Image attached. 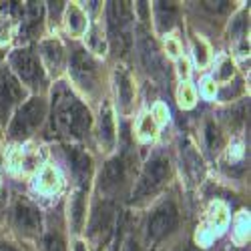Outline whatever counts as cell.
I'll list each match as a JSON object with an SVG mask.
<instances>
[{"label": "cell", "instance_id": "obj_1", "mask_svg": "<svg viewBox=\"0 0 251 251\" xmlns=\"http://www.w3.org/2000/svg\"><path fill=\"white\" fill-rule=\"evenodd\" d=\"M54 127L69 137H82L91 127V113L69 89L60 87L54 93Z\"/></svg>", "mask_w": 251, "mask_h": 251}, {"label": "cell", "instance_id": "obj_2", "mask_svg": "<svg viewBox=\"0 0 251 251\" xmlns=\"http://www.w3.org/2000/svg\"><path fill=\"white\" fill-rule=\"evenodd\" d=\"M109 30L119 50H127L133 45V14L129 2H109Z\"/></svg>", "mask_w": 251, "mask_h": 251}, {"label": "cell", "instance_id": "obj_3", "mask_svg": "<svg viewBox=\"0 0 251 251\" xmlns=\"http://www.w3.org/2000/svg\"><path fill=\"white\" fill-rule=\"evenodd\" d=\"M45 102L40 100V99H30L28 102H25L23 107L18 109L16 117L12 119V125H10V137L12 139H26L30 137L38 127H40V123H43L45 119Z\"/></svg>", "mask_w": 251, "mask_h": 251}, {"label": "cell", "instance_id": "obj_4", "mask_svg": "<svg viewBox=\"0 0 251 251\" xmlns=\"http://www.w3.org/2000/svg\"><path fill=\"white\" fill-rule=\"evenodd\" d=\"M167 177H169V163H167L163 157L151 159L147 165H145V169L141 173V179L137 183L135 195L137 197H143V195L155 193L159 187L167 181Z\"/></svg>", "mask_w": 251, "mask_h": 251}, {"label": "cell", "instance_id": "obj_5", "mask_svg": "<svg viewBox=\"0 0 251 251\" xmlns=\"http://www.w3.org/2000/svg\"><path fill=\"white\" fill-rule=\"evenodd\" d=\"M10 65L16 71V75L28 85H43L45 82V71L40 67L38 58L30 50H16L10 56Z\"/></svg>", "mask_w": 251, "mask_h": 251}, {"label": "cell", "instance_id": "obj_6", "mask_svg": "<svg viewBox=\"0 0 251 251\" xmlns=\"http://www.w3.org/2000/svg\"><path fill=\"white\" fill-rule=\"evenodd\" d=\"M71 75L85 91H93L97 85V62L87 50H75L71 58Z\"/></svg>", "mask_w": 251, "mask_h": 251}, {"label": "cell", "instance_id": "obj_7", "mask_svg": "<svg viewBox=\"0 0 251 251\" xmlns=\"http://www.w3.org/2000/svg\"><path fill=\"white\" fill-rule=\"evenodd\" d=\"M177 225V209L171 203L161 205L157 211L149 217L147 223V239L151 243H157L159 239H163L171 229Z\"/></svg>", "mask_w": 251, "mask_h": 251}, {"label": "cell", "instance_id": "obj_8", "mask_svg": "<svg viewBox=\"0 0 251 251\" xmlns=\"http://www.w3.org/2000/svg\"><path fill=\"white\" fill-rule=\"evenodd\" d=\"M137 45H139V52H141V60L145 69H147L153 76L163 78L165 76V69H163V62L161 56L157 52V47L153 43V38L149 36V32L145 28H139V38H137Z\"/></svg>", "mask_w": 251, "mask_h": 251}, {"label": "cell", "instance_id": "obj_9", "mask_svg": "<svg viewBox=\"0 0 251 251\" xmlns=\"http://www.w3.org/2000/svg\"><path fill=\"white\" fill-rule=\"evenodd\" d=\"M113 225H115V207L111 203H102L91 219V227H89L91 239L97 243L107 241V237L113 231Z\"/></svg>", "mask_w": 251, "mask_h": 251}, {"label": "cell", "instance_id": "obj_10", "mask_svg": "<svg viewBox=\"0 0 251 251\" xmlns=\"http://www.w3.org/2000/svg\"><path fill=\"white\" fill-rule=\"evenodd\" d=\"M23 89L10 71H0V119H6L10 109L23 99Z\"/></svg>", "mask_w": 251, "mask_h": 251}, {"label": "cell", "instance_id": "obj_11", "mask_svg": "<svg viewBox=\"0 0 251 251\" xmlns=\"http://www.w3.org/2000/svg\"><path fill=\"white\" fill-rule=\"evenodd\" d=\"M40 211L26 203V201H18L16 207H14V225L20 233L25 235H36L40 231Z\"/></svg>", "mask_w": 251, "mask_h": 251}, {"label": "cell", "instance_id": "obj_12", "mask_svg": "<svg viewBox=\"0 0 251 251\" xmlns=\"http://www.w3.org/2000/svg\"><path fill=\"white\" fill-rule=\"evenodd\" d=\"M125 181V163L123 159H113L107 163L102 171V177H100V187L102 191L107 193H113L115 189H119V185Z\"/></svg>", "mask_w": 251, "mask_h": 251}, {"label": "cell", "instance_id": "obj_13", "mask_svg": "<svg viewBox=\"0 0 251 251\" xmlns=\"http://www.w3.org/2000/svg\"><path fill=\"white\" fill-rule=\"evenodd\" d=\"M115 89H117V97H119V104L123 111H131L133 104V82L127 71L117 69L115 71Z\"/></svg>", "mask_w": 251, "mask_h": 251}, {"label": "cell", "instance_id": "obj_14", "mask_svg": "<svg viewBox=\"0 0 251 251\" xmlns=\"http://www.w3.org/2000/svg\"><path fill=\"white\" fill-rule=\"evenodd\" d=\"M40 54H43L49 71L54 75L65 65V50H62L58 40H45V43L40 45Z\"/></svg>", "mask_w": 251, "mask_h": 251}, {"label": "cell", "instance_id": "obj_15", "mask_svg": "<svg viewBox=\"0 0 251 251\" xmlns=\"http://www.w3.org/2000/svg\"><path fill=\"white\" fill-rule=\"evenodd\" d=\"M99 139L104 149H113L115 145V119H113V111L109 104H104L100 111V121H99Z\"/></svg>", "mask_w": 251, "mask_h": 251}, {"label": "cell", "instance_id": "obj_16", "mask_svg": "<svg viewBox=\"0 0 251 251\" xmlns=\"http://www.w3.org/2000/svg\"><path fill=\"white\" fill-rule=\"evenodd\" d=\"M183 163H185V169H187V173H189V177L193 181H201L203 179V175H205L203 159L191 147V145H185V149H183Z\"/></svg>", "mask_w": 251, "mask_h": 251}, {"label": "cell", "instance_id": "obj_17", "mask_svg": "<svg viewBox=\"0 0 251 251\" xmlns=\"http://www.w3.org/2000/svg\"><path fill=\"white\" fill-rule=\"evenodd\" d=\"M85 193L82 189H76L71 197V203H69V215H71V225L75 231H80L82 229V223H85Z\"/></svg>", "mask_w": 251, "mask_h": 251}, {"label": "cell", "instance_id": "obj_18", "mask_svg": "<svg viewBox=\"0 0 251 251\" xmlns=\"http://www.w3.org/2000/svg\"><path fill=\"white\" fill-rule=\"evenodd\" d=\"M65 25L71 36H82L87 30V16L82 14V10L76 4H71L65 12Z\"/></svg>", "mask_w": 251, "mask_h": 251}, {"label": "cell", "instance_id": "obj_19", "mask_svg": "<svg viewBox=\"0 0 251 251\" xmlns=\"http://www.w3.org/2000/svg\"><path fill=\"white\" fill-rule=\"evenodd\" d=\"M40 16H43V6L30 2L28 8H26V14H25L23 30H20L25 38H30L32 34H36V32L40 30V23H43V20H40Z\"/></svg>", "mask_w": 251, "mask_h": 251}, {"label": "cell", "instance_id": "obj_20", "mask_svg": "<svg viewBox=\"0 0 251 251\" xmlns=\"http://www.w3.org/2000/svg\"><path fill=\"white\" fill-rule=\"evenodd\" d=\"M71 163H73V171H75L80 179L89 177V171H91V159H89L85 153H80V151L73 149V151H71Z\"/></svg>", "mask_w": 251, "mask_h": 251}, {"label": "cell", "instance_id": "obj_21", "mask_svg": "<svg viewBox=\"0 0 251 251\" xmlns=\"http://www.w3.org/2000/svg\"><path fill=\"white\" fill-rule=\"evenodd\" d=\"M157 23L161 30H169L175 23V8L171 4L157 2Z\"/></svg>", "mask_w": 251, "mask_h": 251}, {"label": "cell", "instance_id": "obj_22", "mask_svg": "<svg viewBox=\"0 0 251 251\" xmlns=\"http://www.w3.org/2000/svg\"><path fill=\"white\" fill-rule=\"evenodd\" d=\"M205 141H207V147L211 153H219L223 149V135L215 127V123H209L205 127Z\"/></svg>", "mask_w": 251, "mask_h": 251}, {"label": "cell", "instance_id": "obj_23", "mask_svg": "<svg viewBox=\"0 0 251 251\" xmlns=\"http://www.w3.org/2000/svg\"><path fill=\"white\" fill-rule=\"evenodd\" d=\"M38 187L47 193H52L54 189H58V173L52 169V167H45V169L40 171Z\"/></svg>", "mask_w": 251, "mask_h": 251}, {"label": "cell", "instance_id": "obj_24", "mask_svg": "<svg viewBox=\"0 0 251 251\" xmlns=\"http://www.w3.org/2000/svg\"><path fill=\"white\" fill-rule=\"evenodd\" d=\"M209 219H211V225H213L215 229L225 227V225H227V219H229L227 207H225L223 203H213L211 209H209Z\"/></svg>", "mask_w": 251, "mask_h": 251}, {"label": "cell", "instance_id": "obj_25", "mask_svg": "<svg viewBox=\"0 0 251 251\" xmlns=\"http://www.w3.org/2000/svg\"><path fill=\"white\" fill-rule=\"evenodd\" d=\"M179 104L183 109H191L195 104V91L191 85H181L179 89Z\"/></svg>", "mask_w": 251, "mask_h": 251}, {"label": "cell", "instance_id": "obj_26", "mask_svg": "<svg viewBox=\"0 0 251 251\" xmlns=\"http://www.w3.org/2000/svg\"><path fill=\"white\" fill-rule=\"evenodd\" d=\"M139 133H141L145 139H153V137H155V133H157V125H155V121H153L151 115H145V117L141 119Z\"/></svg>", "mask_w": 251, "mask_h": 251}, {"label": "cell", "instance_id": "obj_27", "mask_svg": "<svg viewBox=\"0 0 251 251\" xmlns=\"http://www.w3.org/2000/svg\"><path fill=\"white\" fill-rule=\"evenodd\" d=\"M89 47H91V50H95V52H104V38L100 36V28L99 26H93L91 28V32H89Z\"/></svg>", "mask_w": 251, "mask_h": 251}, {"label": "cell", "instance_id": "obj_28", "mask_svg": "<svg viewBox=\"0 0 251 251\" xmlns=\"http://www.w3.org/2000/svg\"><path fill=\"white\" fill-rule=\"evenodd\" d=\"M195 60H197L199 67H205L209 62V50H207L203 40H195Z\"/></svg>", "mask_w": 251, "mask_h": 251}, {"label": "cell", "instance_id": "obj_29", "mask_svg": "<svg viewBox=\"0 0 251 251\" xmlns=\"http://www.w3.org/2000/svg\"><path fill=\"white\" fill-rule=\"evenodd\" d=\"M12 34V20L8 16H0V43H8Z\"/></svg>", "mask_w": 251, "mask_h": 251}, {"label": "cell", "instance_id": "obj_30", "mask_svg": "<svg viewBox=\"0 0 251 251\" xmlns=\"http://www.w3.org/2000/svg\"><path fill=\"white\" fill-rule=\"evenodd\" d=\"M231 76H233V62L225 58V60L221 62V67H219L217 78H219V80H229V78H231Z\"/></svg>", "mask_w": 251, "mask_h": 251}, {"label": "cell", "instance_id": "obj_31", "mask_svg": "<svg viewBox=\"0 0 251 251\" xmlns=\"http://www.w3.org/2000/svg\"><path fill=\"white\" fill-rule=\"evenodd\" d=\"M45 251H65V245L58 235H49L45 241Z\"/></svg>", "mask_w": 251, "mask_h": 251}, {"label": "cell", "instance_id": "obj_32", "mask_svg": "<svg viewBox=\"0 0 251 251\" xmlns=\"http://www.w3.org/2000/svg\"><path fill=\"white\" fill-rule=\"evenodd\" d=\"M151 117H155L153 121H157V123H165V121H167V113H165V107H163V104H157Z\"/></svg>", "mask_w": 251, "mask_h": 251}, {"label": "cell", "instance_id": "obj_33", "mask_svg": "<svg viewBox=\"0 0 251 251\" xmlns=\"http://www.w3.org/2000/svg\"><path fill=\"white\" fill-rule=\"evenodd\" d=\"M121 251H139V247H137V241L129 235V237H125V241H123V245H121Z\"/></svg>", "mask_w": 251, "mask_h": 251}, {"label": "cell", "instance_id": "obj_34", "mask_svg": "<svg viewBox=\"0 0 251 251\" xmlns=\"http://www.w3.org/2000/svg\"><path fill=\"white\" fill-rule=\"evenodd\" d=\"M203 91L207 97H215V82L213 80H205L203 82Z\"/></svg>", "mask_w": 251, "mask_h": 251}, {"label": "cell", "instance_id": "obj_35", "mask_svg": "<svg viewBox=\"0 0 251 251\" xmlns=\"http://www.w3.org/2000/svg\"><path fill=\"white\" fill-rule=\"evenodd\" d=\"M207 8H211V10H223L227 6V2H223V0H219V2H203Z\"/></svg>", "mask_w": 251, "mask_h": 251}, {"label": "cell", "instance_id": "obj_36", "mask_svg": "<svg viewBox=\"0 0 251 251\" xmlns=\"http://www.w3.org/2000/svg\"><path fill=\"white\" fill-rule=\"evenodd\" d=\"M167 50H169V54H177L179 52V45L175 43V40H167Z\"/></svg>", "mask_w": 251, "mask_h": 251}, {"label": "cell", "instance_id": "obj_37", "mask_svg": "<svg viewBox=\"0 0 251 251\" xmlns=\"http://www.w3.org/2000/svg\"><path fill=\"white\" fill-rule=\"evenodd\" d=\"M179 73H181V76H187V75H189V62H187L185 58L179 62Z\"/></svg>", "mask_w": 251, "mask_h": 251}, {"label": "cell", "instance_id": "obj_38", "mask_svg": "<svg viewBox=\"0 0 251 251\" xmlns=\"http://www.w3.org/2000/svg\"><path fill=\"white\" fill-rule=\"evenodd\" d=\"M75 251H85V243H82V241H78V243L75 245Z\"/></svg>", "mask_w": 251, "mask_h": 251}, {"label": "cell", "instance_id": "obj_39", "mask_svg": "<svg viewBox=\"0 0 251 251\" xmlns=\"http://www.w3.org/2000/svg\"><path fill=\"white\" fill-rule=\"evenodd\" d=\"M0 251H14V249L8 247V245H0Z\"/></svg>", "mask_w": 251, "mask_h": 251}, {"label": "cell", "instance_id": "obj_40", "mask_svg": "<svg viewBox=\"0 0 251 251\" xmlns=\"http://www.w3.org/2000/svg\"><path fill=\"white\" fill-rule=\"evenodd\" d=\"M189 251H197V249H189Z\"/></svg>", "mask_w": 251, "mask_h": 251}]
</instances>
